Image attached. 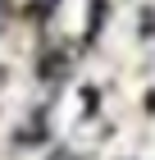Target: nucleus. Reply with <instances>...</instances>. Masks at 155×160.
<instances>
[{
	"instance_id": "obj_1",
	"label": "nucleus",
	"mask_w": 155,
	"mask_h": 160,
	"mask_svg": "<svg viewBox=\"0 0 155 160\" xmlns=\"http://www.w3.org/2000/svg\"><path fill=\"white\" fill-rule=\"evenodd\" d=\"M0 23H5V0H0Z\"/></svg>"
}]
</instances>
